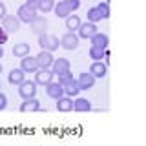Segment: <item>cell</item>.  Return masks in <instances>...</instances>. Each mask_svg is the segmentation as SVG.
Returning <instances> with one entry per match:
<instances>
[{"instance_id": "obj_1", "label": "cell", "mask_w": 146, "mask_h": 146, "mask_svg": "<svg viewBox=\"0 0 146 146\" xmlns=\"http://www.w3.org/2000/svg\"><path fill=\"white\" fill-rule=\"evenodd\" d=\"M79 7H80V0H60L58 4H55L53 11L57 18H66L73 11H77Z\"/></svg>"}, {"instance_id": "obj_2", "label": "cell", "mask_w": 146, "mask_h": 146, "mask_svg": "<svg viewBox=\"0 0 146 146\" xmlns=\"http://www.w3.org/2000/svg\"><path fill=\"white\" fill-rule=\"evenodd\" d=\"M38 46L42 49H48V51H55V49H58V46H60V40H58V36L44 31V33L38 35Z\"/></svg>"}, {"instance_id": "obj_3", "label": "cell", "mask_w": 146, "mask_h": 146, "mask_svg": "<svg viewBox=\"0 0 146 146\" xmlns=\"http://www.w3.org/2000/svg\"><path fill=\"white\" fill-rule=\"evenodd\" d=\"M60 48L64 49H68V51H73V49H77L79 48V35L75 33V31H68V33H64L60 38Z\"/></svg>"}, {"instance_id": "obj_4", "label": "cell", "mask_w": 146, "mask_h": 146, "mask_svg": "<svg viewBox=\"0 0 146 146\" xmlns=\"http://www.w3.org/2000/svg\"><path fill=\"white\" fill-rule=\"evenodd\" d=\"M18 95H20L22 99H33L36 95V82L24 79L18 84Z\"/></svg>"}, {"instance_id": "obj_5", "label": "cell", "mask_w": 146, "mask_h": 146, "mask_svg": "<svg viewBox=\"0 0 146 146\" xmlns=\"http://www.w3.org/2000/svg\"><path fill=\"white\" fill-rule=\"evenodd\" d=\"M99 31V27L95 22H80V26H79V29H77V35H79V38H91L95 33Z\"/></svg>"}, {"instance_id": "obj_6", "label": "cell", "mask_w": 146, "mask_h": 146, "mask_svg": "<svg viewBox=\"0 0 146 146\" xmlns=\"http://www.w3.org/2000/svg\"><path fill=\"white\" fill-rule=\"evenodd\" d=\"M20 24L22 22L17 18V15H6L2 18V29L6 31V33H17L18 29H20Z\"/></svg>"}, {"instance_id": "obj_7", "label": "cell", "mask_w": 146, "mask_h": 146, "mask_svg": "<svg viewBox=\"0 0 146 146\" xmlns=\"http://www.w3.org/2000/svg\"><path fill=\"white\" fill-rule=\"evenodd\" d=\"M35 17H36V9L26 6V4H22V6L18 7V11H17V18L20 22H24V24H29Z\"/></svg>"}, {"instance_id": "obj_8", "label": "cell", "mask_w": 146, "mask_h": 146, "mask_svg": "<svg viewBox=\"0 0 146 146\" xmlns=\"http://www.w3.org/2000/svg\"><path fill=\"white\" fill-rule=\"evenodd\" d=\"M53 79H55V75H53V71L49 70V68H46V70L38 68V70L35 71V82H36V86H46V84H49Z\"/></svg>"}, {"instance_id": "obj_9", "label": "cell", "mask_w": 146, "mask_h": 146, "mask_svg": "<svg viewBox=\"0 0 146 146\" xmlns=\"http://www.w3.org/2000/svg\"><path fill=\"white\" fill-rule=\"evenodd\" d=\"M49 70L53 71V75L58 77V75H62V73L71 71V64H70V60H68V58H55Z\"/></svg>"}, {"instance_id": "obj_10", "label": "cell", "mask_w": 146, "mask_h": 146, "mask_svg": "<svg viewBox=\"0 0 146 146\" xmlns=\"http://www.w3.org/2000/svg\"><path fill=\"white\" fill-rule=\"evenodd\" d=\"M20 70L24 73H35L38 70V62H36V57H31V55H26V57L20 58Z\"/></svg>"}, {"instance_id": "obj_11", "label": "cell", "mask_w": 146, "mask_h": 146, "mask_svg": "<svg viewBox=\"0 0 146 146\" xmlns=\"http://www.w3.org/2000/svg\"><path fill=\"white\" fill-rule=\"evenodd\" d=\"M90 73L95 77V79H104L108 73V64L102 60H93L90 66Z\"/></svg>"}, {"instance_id": "obj_12", "label": "cell", "mask_w": 146, "mask_h": 146, "mask_svg": "<svg viewBox=\"0 0 146 146\" xmlns=\"http://www.w3.org/2000/svg\"><path fill=\"white\" fill-rule=\"evenodd\" d=\"M44 88H46V93H48V97H51V99H55V100L64 95V86H62L58 80H57V82L51 80L49 84H46Z\"/></svg>"}, {"instance_id": "obj_13", "label": "cell", "mask_w": 146, "mask_h": 146, "mask_svg": "<svg viewBox=\"0 0 146 146\" xmlns=\"http://www.w3.org/2000/svg\"><path fill=\"white\" fill-rule=\"evenodd\" d=\"M53 60H55L53 51H48V49H42V51L36 55V62H38V68H42V70H46V68H51Z\"/></svg>"}, {"instance_id": "obj_14", "label": "cell", "mask_w": 146, "mask_h": 146, "mask_svg": "<svg viewBox=\"0 0 146 146\" xmlns=\"http://www.w3.org/2000/svg\"><path fill=\"white\" fill-rule=\"evenodd\" d=\"M77 84H79L80 90H91L95 86V77L91 75L90 71H84V73H80V75H79Z\"/></svg>"}, {"instance_id": "obj_15", "label": "cell", "mask_w": 146, "mask_h": 146, "mask_svg": "<svg viewBox=\"0 0 146 146\" xmlns=\"http://www.w3.org/2000/svg\"><path fill=\"white\" fill-rule=\"evenodd\" d=\"M42 106H40V100L33 99H24V102L20 104V111L22 113H33V111H40Z\"/></svg>"}, {"instance_id": "obj_16", "label": "cell", "mask_w": 146, "mask_h": 146, "mask_svg": "<svg viewBox=\"0 0 146 146\" xmlns=\"http://www.w3.org/2000/svg\"><path fill=\"white\" fill-rule=\"evenodd\" d=\"M29 26H31V31H33L35 35H40V33H44L46 31V27H48V20H46L44 17H40V15H36L33 20L29 22Z\"/></svg>"}, {"instance_id": "obj_17", "label": "cell", "mask_w": 146, "mask_h": 146, "mask_svg": "<svg viewBox=\"0 0 146 146\" xmlns=\"http://www.w3.org/2000/svg\"><path fill=\"white\" fill-rule=\"evenodd\" d=\"M90 42L91 46H95V48H102V49H106L108 48V44H110V38H108V35L106 33H100V31H97L93 36L90 38Z\"/></svg>"}, {"instance_id": "obj_18", "label": "cell", "mask_w": 146, "mask_h": 146, "mask_svg": "<svg viewBox=\"0 0 146 146\" xmlns=\"http://www.w3.org/2000/svg\"><path fill=\"white\" fill-rule=\"evenodd\" d=\"M57 110L62 113H68L73 110V97H68V95H62V97L57 99Z\"/></svg>"}, {"instance_id": "obj_19", "label": "cell", "mask_w": 146, "mask_h": 146, "mask_svg": "<svg viewBox=\"0 0 146 146\" xmlns=\"http://www.w3.org/2000/svg\"><path fill=\"white\" fill-rule=\"evenodd\" d=\"M26 79V73L20 70V68H13L11 71H9V75H7V80H9V84H13V86H18L22 80Z\"/></svg>"}, {"instance_id": "obj_20", "label": "cell", "mask_w": 146, "mask_h": 146, "mask_svg": "<svg viewBox=\"0 0 146 146\" xmlns=\"http://www.w3.org/2000/svg\"><path fill=\"white\" fill-rule=\"evenodd\" d=\"M73 110H75V111H79V113L91 111V102H90L88 99H82V97H79V99H75V100H73Z\"/></svg>"}, {"instance_id": "obj_21", "label": "cell", "mask_w": 146, "mask_h": 146, "mask_svg": "<svg viewBox=\"0 0 146 146\" xmlns=\"http://www.w3.org/2000/svg\"><path fill=\"white\" fill-rule=\"evenodd\" d=\"M79 91H80V88L77 84V79H70L64 84V95H68V97H77Z\"/></svg>"}, {"instance_id": "obj_22", "label": "cell", "mask_w": 146, "mask_h": 146, "mask_svg": "<svg viewBox=\"0 0 146 146\" xmlns=\"http://www.w3.org/2000/svg\"><path fill=\"white\" fill-rule=\"evenodd\" d=\"M79 26H80V18H79V15H68L66 17V29L68 31H77L79 29Z\"/></svg>"}, {"instance_id": "obj_23", "label": "cell", "mask_w": 146, "mask_h": 146, "mask_svg": "<svg viewBox=\"0 0 146 146\" xmlns=\"http://www.w3.org/2000/svg\"><path fill=\"white\" fill-rule=\"evenodd\" d=\"M13 55H15L17 58H22V57H26V55H29V44H26V42L15 44V48H13Z\"/></svg>"}, {"instance_id": "obj_24", "label": "cell", "mask_w": 146, "mask_h": 146, "mask_svg": "<svg viewBox=\"0 0 146 146\" xmlns=\"http://www.w3.org/2000/svg\"><path fill=\"white\" fill-rule=\"evenodd\" d=\"M86 17H88V20H90V22H95V24H97L99 20H104L102 11H100L97 6H95V7H90V9H88V13H86Z\"/></svg>"}, {"instance_id": "obj_25", "label": "cell", "mask_w": 146, "mask_h": 146, "mask_svg": "<svg viewBox=\"0 0 146 146\" xmlns=\"http://www.w3.org/2000/svg\"><path fill=\"white\" fill-rule=\"evenodd\" d=\"M53 7H55V0H38V7H36V11H40V13H49V11H53Z\"/></svg>"}, {"instance_id": "obj_26", "label": "cell", "mask_w": 146, "mask_h": 146, "mask_svg": "<svg viewBox=\"0 0 146 146\" xmlns=\"http://www.w3.org/2000/svg\"><path fill=\"white\" fill-rule=\"evenodd\" d=\"M106 49H108V48H106ZM106 49L95 48V46H90V58H93V60H102V58H104V53H106Z\"/></svg>"}, {"instance_id": "obj_27", "label": "cell", "mask_w": 146, "mask_h": 146, "mask_svg": "<svg viewBox=\"0 0 146 146\" xmlns=\"http://www.w3.org/2000/svg\"><path fill=\"white\" fill-rule=\"evenodd\" d=\"M97 7L100 9V11H102V15H104V20H106V18H110V2H108V0L100 2Z\"/></svg>"}, {"instance_id": "obj_28", "label": "cell", "mask_w": 146, "mask_h": 146, "mask_svg": "<svg viewBox=\"0 0 146 146\" xmlns=\"http://www.w3.org/2000/svg\"><path fill=\"white\" fill-rule=\"evenodd\" d=\"M70 79H73V73H71V71H68V73H62V75H58V82H60L62 86L66 84V82L70 80Z\"/></svg>"}, {"instance_id": "obj_29", "label": "cell", "mask_w": 146, "mask_h": 146, "mask_svg": "<svg viewBox=\"0 0 146 146\" xmlns=\"http://www.w3.org/2000/svg\"><path fill=\"white\" fill-rule=\"evenodd\" d=\"M6 106H7V97L2 93V91H0V111H2V110H6Z\"/></svg>"}, {"instance_id": "obj_30", "label": "cell", "mask_w": 146, "mask_h": 146, "mask_svg": "<svg viewBox=\"0 0 146 146\" xmlns=\"http://www.w3.org/2000/svg\"><path fill=\"white\" fill-rule=\"evenodd\" d=\"M7 15V9H6V4L2 2V0H0V20H2L4 17Z\"/></svg>"}, {"instance_id": "obj_31", "label": "cell", "mask_w": 146, "mask_h": 146, "mask_svg": "<svg viewBox=\"0 0 146 146\" xmlns=\"http://www.w3.org/2000/svg\"><path fill=\"white\" fill-rule=\"evenodd\" d=\"M6 42H7V33L2 29V27H0V46H2V44H6Z\"/></svg>"}, {"instance_id": "obj_32", "label": "cell", "mask_w": 146, "mask_h": 146, "mask_svg": "<svg viewBox=\"0 0 146 146\" xmlns=\"http://www.w3.org/2000/svg\"><path fill=\"white\" fill-rule=\"evenodd\" d=\"M26 6H29V7L36 9V7H38V0H26Z\"/></svg>"}, {"instance_id": "obj_33", "label": "cell", "mask_w": 146, "mask_h": 146, "mask_svg": "<svg viewBox=\"0 0 146 146\" xmlns=\"http://www.w3.org/2000/svg\"><path fill=\"white\" fill-rule=\"evenodd\" d=\"M2 57H4V48L0 46V58H2Z\"/></svg>"}, {"instance_id": "obj_34", "label": "cell", "mask_w": 146, "mask_h": 146, "mask_svg": "<svg viewBox=\"0 0 146 146\" xmlns=\"http://www.w3.org/2000/svg\"><path fill=\"white\" fill-rule=\"evenodd\" d=\"M0 73H2V64H0Z\"/></svg>"}, {"instance_id": "obj_35", "label": "cell", "mask_w": 146, "mask_h": 146, "mask_svg": "<svg viewBox=\"0 0 146 146\" xmlns=\"http://www.w3.org/2000/svg\"><path fill=\"white\" fill-rule=\"evenodd\" d=\"M0 88H2V82H0Z\"/></svg>"}]
</instances>
